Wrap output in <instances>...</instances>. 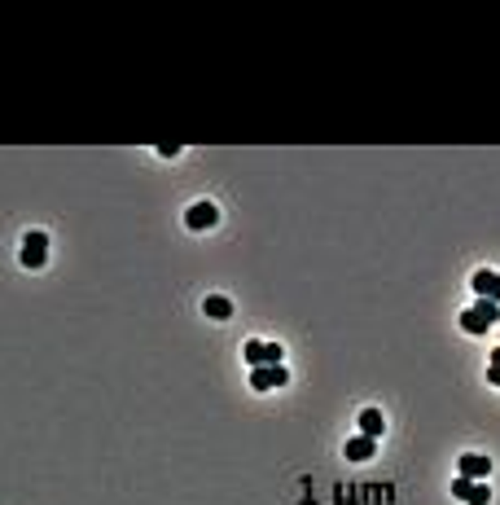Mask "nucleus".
Wrapping results in <instances>:
<instances>
[{"label":"nucleus","instance_id":"ddd939ff","mask_svg":"<svg viewBox=\"0 0 500 505\" xmlns=\"http://www.w3.org/2000/svg\"><path fill=\"white\" fill-rule=\"evenodd\" d=\"M491 365H500V347H496V351H491Z\"/></svg>","mask_w":500,"mask_h":505},{"label":"nucleus","instance_id":"7ed1b4c3","mask_svg":"<svg viewBox=\"0 0 500 505\" xmlns=\"http://www.w3.org/2000/svg\"><path fill=\"white\" fill-rule=\"evenodd\" d=\"M452 496L465 501V505H491V488H487V479L483 484H474V479H452Z\"/></svg>","mask_w":500,"mask_h":505},{"label":"nucleus","instance_id":"0eeeda50","mask_svg":"<svg viewBox=\"0 0 500 505\" xmlns=\"http://www.w3.org/2000/svg\"><path fill=\"white\" fill-rule=\"evenodd\" d=\"M469 286H474V294H479V299H496V303H500V272L479 268V272L469 277Z\"/></svg>","mask_w":500,"mask_h":505},{"label":"nucleus","instance_id":"9d476101","mask_svg":"<svg viewBox=\"0 0 500 505\" xmlns=\"http://www.w3.org/2000/svg\"><path fill=\"white\" fill-rule=\"evenodd\" d=\"M202 312H206V317H216V321H228V317H233V299H224V294H211V299L202 303Z\"/></svg>","mask_w":500,"mask_h":505},{"label":"nucleus","instance_id":"f8f14e48","mask_svg":"<svg viewBox=\"0 0 500 505\" xmlns=\"http://www.w3.org/2000/svg\"><path fill=\"white\" fill-rule=\"evenodd\" d=\"M487 383H491V387H500V365H487Z\"/></svg>","mask_w":500,"mask_h":505},{"label":"nucleus","instance_id":"20e7f679","mask_svg":"<svg viewBox=\"0 0 500 505\" xmlns=\"http://www.w3.org/2000/svg\"><path fill=\"white\" fill-rule=\"evenodd\" d=\"M285 383H289V369L285 365H259V369H250V387L255 391H277Z\"/></svg>","mask_w":500,"mask_h":505},{"label":"nucleus","instance_id":"6e6552de","mask_svg":"<svg viewBox=\"0 0 500 505\" xmlns=\"http://www.w3.org/2000/svg\"><path fill=\"white\" fill-rule=\"evenodd\" d=\"M378 452V440H368V435H351L347 444H342V457L347 462H368Z\"/></svg>","mask_w":500,"mask_h":505},{"label":"nucleus","instance_id":"9b49d317","mask_svg":"<svg viewBox=\"0 0 500 505\" xmlns=\"http://www.w3.org/2000/svg\"><path fill=\"white\" fill-rule=\"evenodd\" d=\"M461 330H465V334H487L491 325H487L479 312H474V308H465V312H461Z\"/></svg>","mask_w":500,"mask_h":505},{"label":"nucleus","instance_id":"1a4fd4ad","mask_svg":"<svg viewBox=\"0 0 500 505\" xmlns=\"http://www.w3.org/2000/svg\"><path fill=\"white\" fill-rule=\"evenodd\" d=\"M382 431H386V418H382L378 409H364V413H360V435H368V440H378Z\"/></svg>","mask_w":500,"mask_h":505},{"label":"nucleus","instance_id":"f03ea898","mask_svg":"<svg viewBox=\"0 0 500 505\" xmlns=\"http://www.w3.org/2000/svg\"><path fill=\"white\" fill-rule=\"evenodd\" d=\"M242 356H246L250 369H259V365H281V361H285V347H281V343H246Z\"/></svg>","mask_w":500,"mask_h":505},{"label":"nucleus","instance_id":"f257e3e1","mask_svg":"<svg viewBox=\"0 0 500 505\" xmlns=\"http://www.w3.org/2000/svg\"><path fill=\"white\" fill-rule=\"evenodd\" d=\"M48 264V238L40 233V229H31V233H26L22 238V268H44Z\"/></svg>","mask_w":500,"mask_h":505},{"label":"nucleus","instance_id":"423d86ee","mask_svg":"<svg viewBox=\"0 0 500 505\" xmlns=\"http://www.w3.org/2000/svg\"><path fill=\"white\" fill-rule=\"evenodd\" d=\"M457 470H461V479H474V484H483V479L491 474V462L483 457V452H465V457L457 462Z\"/></svg>","mask_w":500,"mask_h":505},{"label":"nucleus","instance_id":"39448f33","mask_svg":"<svg viewBox=\"0 0 500 505\" xmlns=\"http://www.w3.org/2000/svg\"><path fill=\"white\" fill-rule=\"evenodd\" d=\"M184 224H189L193 233L216 229V224H220V207H216V202H193V207L184 211Z\"/></svg>","mask_w":500,"mask_h":505}]
</instances>
